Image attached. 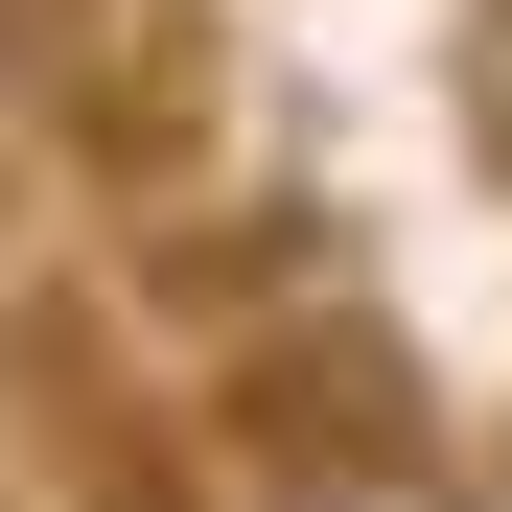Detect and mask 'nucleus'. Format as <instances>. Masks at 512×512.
<instances>
[{"instance_id": "f257e3e1", "label": "nucleus", "mask_w": 512, "mask_h": 512, "mask_svg": "<svg viewBox=\"0 0 512 512\" xmlns=\"http://www.w3.org/2000/svg\"><path fill=\"white\" fill-rule=\"evenodd\" d=\"M163 47H187V0H0V94L70 117V140H140L163 117Z\"/></svg>"}]
</instances>
